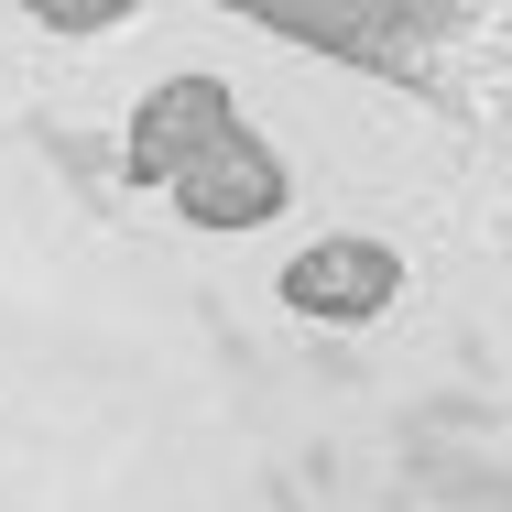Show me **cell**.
I'll return each mask as SVG.
<instances>
[{
  "label": "cell",
  "mask_w": 512,
  "mask_h": 512,
  "mask_svg": "<svg viewBox=\"0 0 512 512\" xmlns=\"http://www.w3.org/2000/svg\"><path fill=\"white\" fill-rule=\"evenodd\" d=\"M284 295H295V306L306 316H371L382 306V295H393V251H306V262H295V273H284Z\"/></svg>",
  "instance_id": "6da1fadb"
}]
</instances>
